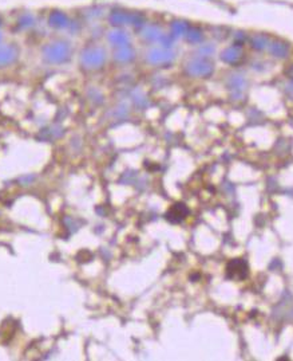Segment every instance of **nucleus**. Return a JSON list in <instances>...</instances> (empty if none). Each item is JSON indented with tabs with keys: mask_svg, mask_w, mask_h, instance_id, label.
I'll return each instance as SVG.
<instances>
[{
	"mask_svg": "<svg viewBox=\"0 0 293 361\" xmlns=\"http://www.w3.org/2000/svg\"><path fill=\"white\" fill-rule=\"evenodd\" d=\"M47 26L54 31H66L70 30L72 26L71 16L62 9H53L47 15Z\"/></svg>",
	"mask_w": 293,
	"mask_h": 361,
	"instance_id": "obj_6",
	"label": "nucleus"
},
{
	"mask_svg": "<svg viewBox=\"0 0 293 361\" xmlns=\"http://www.w3.org/2000/svg\"><path fill=\"white\" fill-rule=\"evenodd\" d=\"M268 51L271 55H273L275 58L279 59H284L288 57L289 54V46L283 42V40L279 39H271L269 45H268Z\"/></svg>",
	"mask_w": 293,
	"mask_h": 361,
	"instance_id": "obj_15",
	"label": "nucleus"
},
{
	"mask_svg": "<svg viewBox=\"0 0 293 361\" xmlns=\"http://www.w3.org/2000/svg\"><path fill=\"white\" fill-rule=\"evenodd\" d=\"M285 93L288 94L289 97L293 99V81H291L288 85L285 86Z\"/></svg>",
	"mask_w": 293,
	"mask_h": 361,
	"instance_id": "obj_23",
	"label": "nucleus"
},
{
	"mask_svg": "<svg viewBox=\"0 0 293 361\" xmlns=\"http://www.w3.org/2000/svg\"><path fill=\"white\" fill-rule=\"evenodd\" d=\"M249 269L248 263L245 262L244 259L237 258L233 259L228 263L227 266V276L231 279H237V281H244L248 276Z\"/></svg>",
	"mask_w": 293,
	"mask_h": 361,
	"instance_id": "obj_9",
	"label": "nucleus"
},
{
	"mask_svg": "<svg viewBox=\"0 0 293 361\" xmlns=\"http://www.w3.org/2000/svg\"><path fill=\"white\" fill-rule=\"evenodd\" d=\"M72 54H74V49L71 42L64 38H55L49 40L40 49V58L49 66L66 65L71 61Z\"/></svg>",
	"mask_w": 293,
	"mask_h": 361,
	"instance_id": "obj_1",
	"label": "nucleus"
},
{
	"mask_svg": "<svg viewBox=\"0 0 293 361\" xmlns=\"http://www.w3.org/2000/svg\"><path fill=\"white\" fill-rule=\"evenodd\" d=\"M34 180H35V176H24V178H20V183H23V185H27V184H31Z\"/></svg>",
	"mask_w": 293,
	"mask_h": 361,
	"instance_id": "obj_22",
	"label": "nucleus"
},
{
	"mask_svg": "<svg viewBox=\"0 0 293 361\" xmlns=\"http://www.w3.org/2000/svg\"><path fill=\"white\" fill-rule=\"evenodd\" d=\"M246 86H248V81L244 76H240V74H233L228 80V88L234 94H241L246 89Z\"/></svg>",
	"mask_w": 293,
	"mask_h": 361,
	"instance_id": "obj_16",
	"label": "nucleus"
},
{
	"mask_svg": "<svg viewBox=\"0 0 293 361\" xmlns=\"http://www.w3.org/2000/svg\"><path fill=\"white\" fill-rule=\"evenodd\" d=\"M133 101H134V103L139 107L146 106V103H147L146 97H145L143 93H141V91H135V93L133 94Z\"/></svg>",
	"mask_w": 293,
	"mask_h": 361,
	"instance_id": "obj_21",
	"label": "nucleus"
},
{
	"mask_svg": "<svg viewBox=\"0 0 293 361\" xmlns=\"http://www.w3.org/2000/svg\"><path fill=\"white\" fill-rule=\"evenodd\" d=\"M220 58H221L222 62L228 63V65H237V63H240L242 61V58H244L242 46L238 45V43L229 46L227 49L222 50Z\"/></svg>",
	"mask_w": 293,
	"mask_h": 361,
	"instance_id": "obj_11",
	"label": "nucleus"
},
{
	"mask_svg": "<svg viewBox=\"0 0 293 361\" xmlns=\"http://www.w3.org/2000/svg\"><path fill=\"white\" fill-rule=\"evenodd\" d=\"M145 61L150 66L170 67L176 61V53L173 51V49H166L162 46L154 45L145 54Z\"/></svg>",
	"mask_w": 293,
	"mask_h": 361,
	"instance_id": "obj_4",
	"label": "nucleus"
},
{
	"mask_svg": "<svg viewBox=\"0 0 293 361\" xmlns=\"http://www.w3.org/2000/svg\"><path fill=\"white\" fill-rule=\"evenodd\" d=\"M36 23H38V19H36L35 13L32 12L22 13L20 18L18 19V26L22 30H30L31 31L32 28L36 26Z\"/></svg>",
	"mask_w": 293,
	"mask_h": 361,
	"instance_id": "obj_18",
	"label": "nucleus"
},
{
	"mask_svg": "<svg viewBox=\"0 0 293 361\" xmlns=\"http://www.w3.org/2000/svg\"><path fill=\"white\" fill-rule=\"evenodd\" d=\"M138 31H139V36L150 45H161L162 40L168 35V31H165L157 23H146L141 28H138Z\"/></svg>",
	"mask_w": 293,
	"mask_h": 361,
	"instance_id": "obj_7",
	"label": "nucleus"
},
{
	"mask_svg": "<svg viewBox=\"0 0 293 361\" xmlns=\"http://www.w3.org/2000/svg\"><path fill=\"white\" fill-rule=\"evenodd\" d=\"M285 76H288V78L293 81V65H289L287 69H285Z\"/></svg>",
	"mask_w": 293,
	"mask_h": 361,
	"instance_id": "obj_24",
	"label": "nucleus"
},
{
	"mask_svg": "<svg viewBox=\"0 0 293 361\" xmlns=\"http://www.w3.org/2000/svg\"><path fill=\"white\" fill-rule=\"evenodd\" d=\"M106 40L113 49H119V47H123V46L133 45L131 35H130V32L126 28L111 27L110 30L106 32Z\"/></svg>",
	"mask_w": 293,
	"mask_h": 361,
	"instance_id": "obj_8",
	"label": "nucleus"
},
{
	"mask_svg": "<svg viewBox=\"0 0 293 361\" xmlns=\"http://www.w3.org/2000/svg\"><path fill=\"white\" fill-rule=\"evenodd\" d=\"M216 53V47L210 43H201L198 45V50H197V55L202 57V58H210V55H213Z\"/></svg>",
	"mask_w": 293,
	"mask_h": 361,
	"instance_id": "obj_20",
	"label": "nucleus"
},
{
	"mask_svg": "<svg viewBox=\"0 0 293 361\" xmlns=\"http://www.w3.org/2000/svg\"><path fill=\"white\" fill-rule=\"evenodd\" d=\"M190 23L186 22V20H183V19H174L172 20L169 24V35L173 38L174 40L176 39H179V38H185L189 31V28H190Z\"/></svg>",
	"mask_w": 293,
	"mask_h": 361,
	"instance_id": "obj_13",
	"label": "nucleus"
},
{
	"mask_svg": "<svg viewBox=\"0 0 293 361\" xmlns=\"http://www.w3.org/2000/svg\"><path fill=\"white\" fill-rule=\"evenodd\" d=\"M269 42H271V38L265 34H256L250 38V45L252 47L256 50H267L268 49V45H269Z\"/></svg>",
	"mask_w": 293,
	"mask_h": 361,
	"instance_id": "obj_19",
	"label": "nucleus"
},
{
	"mask_svg": "<svg viewBox=\"0 0 293 361\" xmlns=\"http://www.w3.org/2000/svg\"><path fill=\"white\" fill-rule=\"evenodd\" d=\"M185 39L193 46L201 45V43H204V31L201 30L200 27L190 26L186 36H185Z\"/></svg>",
	"mask_w": 293,
	"mask_h": 361,
	"instance_id": "obj_17",
	"label": "nucleus"
},
{
	"mask_svg": "<svg viewBox=\"0 0 293 361\" xmlns=\"http://www.w3.org/2000/svg\"><path fill=\"white\" fill-rule=\"evenodd\" d=\"M187 214H189V208L186 205L183 203H176L166 212V219L169 220L170 223H181L183 219L186 218Z\"/></svg>",
	"mask_w": 293,
	"mask_h": 361,
	"instance_id": "obj_14",
	"label": "nucleus"
},
{
	"mask_svg": "<svg viewBox=\"0 0 293 361\" xmlns=\"http://www.w3.org/2000/svg\"><path fill=\"white\" fill-rule=\"evenodd\" d=\"M19 57H20V50L16 45L9 43V45L0 46V69L13 65L18 61Z\"/></svg>",
	"mask_w": 293,
	"mask_h": 361,
	"instance_id": "obj_10",
	"label": "nucleus"
},
{
	"mask_svg": "<svg viewBox=\"0 0 293 361\" xmlns=\"http://www.w3.org/2000/svg\"><path fill=\"white\" fill-rule=\"evenodd\" d=\"M137 58V51L133 45L123 46L119 49H113V59L119 65H129Z\"/></svg>",
	"mask_w": 293,
	"mask_h": 361,
	"instance_id": "obj_12",
	"label": "nucleus"
},
{
	"mask_svg": "<svg viewBox=\"0 0 293 361\" xmlns=\"http://www.w3.org/2000/svg\"><path fill=\"white\" fill-rule=\"evenodd\" d=\"M185 72L193 78H209L214 73V63L210 58H202L195 55L194 58L189 59L185 65Z\"/></svg>",
	"mask_w": 293,
	"mask_h": 361,
	"instance_id": "obj_5",
	"label": "nucleus"
},
{
	"mask_svg": "<svg viewBox=\"0 0 293 361\" xmlns=\"http://www.w3.org/2000/svg\"><path fill=\"white\" fill-rule=\"evenodd\" d=\"M107 22L111 27L116 28H127V27H134V28H141L143 24H146L147 19L142 12L137 11H126V9L116 8L111 9L107 15Z\"/></svg>",
	"mask_w": 293,
	"mask_h": 361,
	"instance_id": "obj_3",
	"label": "nucleus"
},
{
	"mask_svg": "<svg viewBox=\"0 0 293 361\" xmlns=\"http://www.w3.org/2000/svg\"><path fill=\"white\" fill-rule=\"evenodd\" d=\"M107 62V50L97 43H90L80 50L79 66L85 72L102 70Z\"/></svg>",
	"mask_w": 293,
	"mask_h": 361,
	"instance_id": "obj_2",
	"label": "nucleus"
}]
</instances>
